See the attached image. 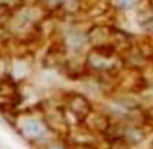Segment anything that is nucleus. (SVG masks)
<instances>
[{"label": "nucleus", "mask_w": 153, "mask_h": 149, "mask_svg": "<svg viewBox=\"0 0 153 149\" xmlns=\"http://www.w3.org/2000/svg\"><path fill=\"white\" fill-rule=\"evenodd\" d=\"M20 129L26 138L29 139H41L46 135V126L45 123L38 119H26L22 122Z\"/></svg>", "instance_id": "f257e3e1"}, {"label": "nucleus", "mask_w": 153, "mask_h": 149, "mask_svg": "<svg viewBox=\"0 0 153 149\" xmlns=\"http://www.w3.org/2000/svg\"><path fill=\"white\" fill-rule=\"evenodd\" d=\"M48 149H65V148H64L62 145H51Z\"/></svg>", "instance_id": "39448f33"}, {"label": "nucleus", "mask_w": 153, "mask_h": 149, "mask_svg": "<svg viewBox=\"0 0 153 149\" xmlns=\"http://www.w3.org/2000/svg\"><path fill=\"white\" fill-rule=\"evenodd\" d=\"M68 107H69V110L75 114V116H78L79 119H87V117H88V114H90V112H91L88 100H87L85 97H82V96L69 97Z\"/></svg>", "instance_id": "f03ea898"}, {"label": "nucleus", "mask_w": 153, "mask_h": 149, "mask_svg": "<svg viewBox=\"0 0 153 149\" xmlns=\"http://www.w3.org/2000/svg\"><path fill=\"white\" fill-rule=\"evenodd\" d=\"M143 138H145V133L140 129H136V127H127L124 130V135H123V139L127 143H139V142L143 140Z\"/></svg>", "instance_id": "7ed1b4c3"}, {"label": "nucleus", "mask_w": 153, "mask_h": 149, "mask_svg": "<svg viewBox=\"0 0 153 149\" xmlns=\"http://www.w3.org/2000/svg\"><path fill=\"white\" fill-rule=\"evenodd\" d=\"M111 149H130V143H127L124 139L114 140V143L111 145Z\"/></svg>", "instance_id": "20e7f679"}]
</instances>
